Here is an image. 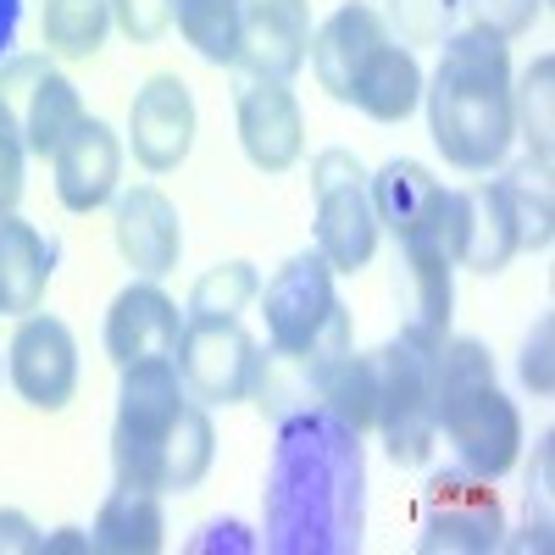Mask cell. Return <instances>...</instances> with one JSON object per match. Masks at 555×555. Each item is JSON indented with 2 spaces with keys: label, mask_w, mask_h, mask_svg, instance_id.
Returning <instances> with one entry per match:
<instances>
[{
  "label": "cell",
  "mask_w": 555,
  "mask_h": 555,
  "mask_svg": "<svg viewBox=\"0 0 555 555\" xmlns=\"http://www.w3.org/2000/svg\"><path fill=\"white\" fill-rule=\"evenodd\" d=\"M366 528V450L328 405L278 416L267 467V550L272 555H350Z\"/></svg>",
  "instance_id": "obj_1"
},
{
  "label": "cell",
  "mask_w": 555,
  "mask_h": 555,
  "mask_svg": "<svg viewBox=\"0 0 555 555\" xmlns=\"http://www.w3.org/2000/svg\"><path fill=\"white\" fill-rule=\"evenodd\" d=\"M117 423H112V467L117 483L156 489V494H190L211 473L217 434L211 416L190 400L183 373L172 356H151L117 366Z\"/></svg>",
  "instance_id": "obj_2"
},
{
  "label": "cell",
  "mask_w": 555,
  "mask_h": 555,
  "mask_svg": "<svg viewBox=\"0 0 555 555\" xmlns=\"http://www.w3.org/2000/svg\"><path fill=\"white\" fill-rule=\"evenodd\" d=\"M428 101V128L434 145L444 151L450 167L461 172H489L505 162L517 133V106H512V51L505 39L461 28L439 44V67L423 78Z\"/></svg>",
  "instance_id": "obj_3"
},
{
  "label": "cell",
  "mask_w": 555,
  "mask_h": 555,
  "mask_svg": "<svg viewBox=\"0 0 555 555\" xmlns=\"http://www.w3.org/2000/svg\"><path fill=\"white\" fill-rule=\"evenodd\" d=\"M434 416L455 461L478 478H505L522 450V416L494 384V356L478 339H444L434 350Z\"/></svg>",
  "instance_id": "obj_4"
},
{
  "label": "cell",
  "mask_w": 555,
  "mask_h": 555,
  "mask_svg": "<svg viewBox=\"0 0 555 555\" xmlns=\"http://www.w3.org/2000/svg\"><path fill=\"white\" fill-rule=\"evenodd\" d=\"M378 356V434L400 467H423L439 439L434 416V350L416 339H389Z\"/></svg>",
  "instance_id": "obj_5"
},
{
  "label": "cell",
  "mask_w": 555,
  "mask_h": 555,
  "mask_svg": "<svg viewBox=\"0 0 555 555\" xmlns=\"http://www.w3.org/2000/svg\"><path fill=\"white\" fill-rule=\"evenodd\" d=\"M311 190H317V256L334 272H361L384 234L373 190H366V167L350 151H322L311 162Z\"/></svg>",
  "instance_id": "obj_6"
},
{
  "label": "cell",
  "mask_w": 555,
  "mask_h": 555,
  "mask_svg": "<svg viewBox=\"0 0 555 555\" xmlns=\"http://www.w3.org/2000/svg\"><path fill=\"white\" fill-rule=\"evenodd\" d=\"M178 373H183V389L206 405H234V400H250V384H256V361H261V345L240 328V317H190L178 334Z\"/></svg>",
  "instance_id": "obj_7"
},
{
  "label": "cell",
  "mask_w": 555,
  "mask_h": 555,
  "mask_svg": "<svg viewBox=\"0 0 555 555\" xmlns=\"http://www.w3.org/2000/svg\"><path fill=\"white\" fill-rule=\"evenodd\" d=\"M505 517H500V494L494 478H478L467 467H450L428 478L423 489V550H450V555H483L500 550Z\"/></svg>",
  "instance_id": "obj_8"
},
{
  "label": "cell",
  "mask_w": 555,
  "mask_h": 555,
  "mask_svg": "<svg viewBox=\"0 0 555 555\" xmlns=\"http://www.w3.org/2000/svg\"><path fill=\"white\" fill-rule=\"evenodd\" d=\"M0 101H7L23 122V145L28 156L39 162H51L62 151V139L89 117L83 101H78V89L73 78H62L44 56H17L7 62V73H0Z\"/></svg>",
  "instance_id": "obj_9"
},
{
  "label": "cell",
  "mask_w": 555,
  "mask_h": 555,
  "mask_svg": "<svg viewBox=\"0 0 555 555\" xmlns=\"http://www.w3.org/2000/svg\"><path fill=\"white\" fill-rule=\"evenodd\" d=\"M444 245H450L455 267H473V272H505L512 256H522L512 195H505L500 178L450 195V206H444Z\"/></svg>",
  "instance_id": "obj_10"
},
{
  "label": "cell",
  "mask_w": 555,
  "mask_h": 555,
  "mask_svg": "<svg viewBox=\"0 0 555 555\" xmlns=\"http://www.w3.org/2000/svg\"><path fill=\"white\" fill-rule=\"evenodd\" d=\"M12 389L34 411H62L78 389V345L62 317L28 311L12 334Z\"/></svg>",
  "instance_id": "obj_11"
},
{
  "label": "cell",
  "mask_w": 555,
  "mask_h": 555,
  "mask_svg": "<svg viewBox=\"0 0 555 555\" xmlns=\"http://www.w3.org/2000/svg\"><path fill=\"white\" fill-rule=\"evenodd\" d=\"M195 95L178 73H156L128 106V145L145 172H172L195 145Z\"/></svg>",
  "instance_id": "obj_12"
},
{
  "label": "cell",
  "mask_w": 555,
  "mask_h": 555,
  "mask_svg": "<svg viewBox=\"0 0 555 555\" xmlns=\"http://www.w3.org/2000/svg\"><path fill=\"white\" fill-rule=\"evenodd\" d=\"M311 56L306 0H240V62L250 78L289 83Z\"/></svg>",
  "instance_id": "obj_13"
},
{
  "label": "cell",
  "mask_w": 555,
  "mask_h": 555,
  "mask_svg": "<svg viewBox=\"0 0 555 555\" xmlns=\"http://www.w3.org/2000/svg\"><path fill=\"white\" fill-rule=\"evenodd\" d=\"M240 145L250 167L261 172H289L306 151V117L289 83L278 78H245L240 83Z\"/></svg>",
  "instance_id": "obj_14"
},
{
  "label": "cell",
  "mask_w": 555,
  "mask_h": 555,
  "mask_svg": "<svg viewBox=\"0 0 555 555\" xmlns=\"http://www.w3.org/2000/svg\"><path fill=\"white\" fill-rule=\"evenodd\" d=\"M51 167H56V195L67 211H101L117 195V178H122V139L101 117H83L62 139Z\"/></svg>",
  "instance_id": "obj_15"
},
{
  "label": "cell",
  "mask_w": 555,
  "mask_h": 555,
  "mask_svg": "<svg viewBox=\"0 0 555 555\" xmlns=\"http://www.w3.org/2000/svg\"><path fill=\"white\" fill-rule=\"evenodd\" d=\"M405 278H411L405 339L439 350L450 339V306H455V261L444 245V217L434 228H423L416 240H405Z\"/></svg>",
  "instance_id": "obj_16"
},
{
  "label": "cell",
  "mask_w": 555,
  "mask_h": 555,
  "mask_svg": "<svg viewBox=\"0 0 555 555\" xmlns=\"http://www.w3.org/2000/svg\"><path fill=\"white\" fill-rule=\"evenodd\" d=\"M384 39H389V23H384L373 7L350 0V7H339L328 23L311 34V56H306V62H311L317 83L328 89L334 101L350 106V89H356L361 67L378 56V44H384Z\"/></svg>",
  "instance_id": "obj_17"
},
{
  "label": "cell",
  "mask_w": 555,
  "mask_h": 555,
  "mask_svg": "<svg viewBox=\"0 0 555 555\" xmlns=\"http://www.w3.org/2000/svg\"><path fill=\"white\" fill-rule=\"evenodd\" d=\"M112 234H117L122 261H128L139 278H162V272H172L178 256H183L178 206H172L162 190H151V183H139V190H128V195L117 201Z\"/></svg>",
  "instance_id": "obj_18"
},
{
  "label": "cell",
  "mask_w": 555,
  "mask_h": 555,
  "mask_svg": "<svg viewBox=\"0 0 555 555\" xmlns=\"http://www.w3.org/2000/svg\"><path fill=\"white\" fill-rule=\"evenodd\" d=\"M183 334V317L178 306L151 284H128L112 311H106V356L112 366H133V361H151V356H172Z\"/></svg>",
  "instance_id": "obj_19"
},
{
  "label": "cell",
  "mask_w": 555,
  "mask_h": 555,
  "mask_svg": "<svg viewBox=\"0 0 555 555\" xmlns=\"http://www.w3.org/2000/svg\"><path fill=\"white\" fill-rule=\"evenodd\" d=\"M366 190H373V211H378V228L405 245L416 240L423 228H434L450 206V190L423 167V162H384L373 178H366Z\"/></svg>",
  "instance_id": "obj_20"
},
{
  "label": "cell",
  "mask_w": 555,
  "mask_h": 555,
  "mask_svg": "<svg viewBox=\"0 0 555 555\" xmlns=\"http://www.w3.org/2000/svg\"><path fill=\"white\" fill-rule=\"evenodd\" d=\"M167 544V517H162V494L156 489H133L117 483L89 528V550L101 555H156Z\"/></svg>",
  "instance_id": "obj_21"
},
{
  "label": "cell",
  "mask_w": 555,
  "mask_h": 555,
  "mask_svg": "<svg viewBox=\"0 0 555 555\" xmlns=\"http://www.w3.org/2000/svg\"><path fill=\"white\" fill-rule=\"evenodd\" d=\"M51 289V245L17 211L0 217V317H28Z\"/></svg>",
  "instance_id": "obj_22"
},
{
  "label": "cell",
  "mask_w": 555,
  "mask_h": 555,
  "mask_svg": "<svg viewBox=\"0 0 555 555\" xmlns=\"http://www.w3.org/2000/svg\"><path fill=\"white\" fill-rule=\"evenodd\" d=\"M350 106H361L373 122H405L423 106V67H416L411 44H395V39L378 44V56L361 67L350 89Z\"/></svg>",
  "instance_id": "obj_23"
},
{
  "label": "cell",
  "mask_w": 555,
  "mask_h": 555,
  "mask_svg": "<svg viewBox=\"0 0 555 555\" xmlns=\"http://www.w3.org/2000/svg\"><path fill=\"white\" fill-rule=\"evenodd\" d=\"M317 405H328L339 423H350L356 434H378V356L350 345L345 356L322 361Z\"/></svg>",
  "instance_id": "obj_24"
},
{
  "label": "cell",
  "mask_w": 555,
  "mask_h": 555,
  "mask_svg": "<svg viewBox=\"0 0 555 555\" xmlns=\"http://www.w3.org/2000/svg\"><path fill=\"white\" fill-rule=\"evenodd\" d=\"M172 23L201 62L211 67L240 62V0H178Z\"/></svg>",
  "instance_id": "obj_25"
},
{
  "label": "cell",
  "mask_w": 555,
  "mask_h": 555,
  "mask_svg": "<svg viewBox=\"0 0 555 555\" xmlns=\"http://www.w3.org/2000/svg\"><path fill=\"white\" fill-rule=\"evenodd\" d=\"M106 34H112V0H51L44 7V44L62 62L101 56Z\"/></svg>",
  "instance_id": "obj_26"
},
{
  "label": "cell",
  "mask_w": 555,
  "mask_h": 555,
  "mask_svg": "<svg viewBox=\"0 0 555 555\" xmlns=\"http://www.w3.org/2000/svg\"><path fill=\"white\" fill-rule=\"evenodd\" d=\"M512 106H517V128L533 145V167L550 172V139H555V62L539 56L522 83H512Z\"/></svg>",
  "instance_id": "obj_27"
},
{
  "label": "cell",
  "mask_w": 555,
  "mask_h": 555,
  "mask_svg": "<svg viewBox=\"0 0 555 555\" xmlns=\"http://www.w3.org/2000/svg\"><path fill=\"white\" fill-rule=\"evenodd\" d=\"M256 295H261V272L250 261H217L195 278L190 317H240Z\"/></svg>",
  "instance_id": "obj_28"
},
{
  "label": "cell",
  "mask_w": 555,
  "mask_h": 555,
  "mask_svg": "<svg viewBox=\"0 0 555 555\" xmlns=\"http://www.w3.org/2000/svg\"><path fill=\"white\" fill-rule=\"evenodd\" d=\"M544 178H550V172H539L533 162H528L522 172H512V178H500V183H505V195H512V217H517V240H522V250H544L550 234H555V206H550Z\"/></svg>",
  "instance_id": "obj_29"
},
{
  "label": "cell",
  "mask_w": 555,
  "mask_h": 555,
  "mask_svg": "<svg viewBox=\"0 0 555 555\" xmlns=\"http://www.w3.org/2000/svg\"><path fill=\"white\" fill-rule=\"evenodd\" d=\"M461 0H389V23L400 28V44H444Z\"/></svg>",
  "instance_id": "obj_30"
},
{
  "label": "cell",
  "mask_w": 555,
  "mask_h": 555,
  "mask_svg": "<svg viewBox=\"0 0 555 555\" xmlns=\"http://www.w3.org/2000/svg\"><path fill=\"white\" fill-rule=\"evenodd\" d=\"M461 12L478 34H494V39H517L533 28V17L544 12V0H461Z\"/></svg>",
  "instance_id": "obj_31"
},
{
  "label": "cell",
  "mask_w": 555,
  "mask_h": 555,
  "mask_svg": "<svg viewBox=\"0 0 555 555\" xmlns=\"http://www.w3.org/2000/svg\"><path fill=\"white\" fill-rule=\"evenodd\" d=\"M23 162H28L23 122L7 101H0V217H12L17 201H23Z\"/></svg>",
  "instance_id": "obj_32"
},
{
  "label": "cell",
  "mask_w": 555,
  "mask_h": 555,
  "mask_svg": "<svg viewBox=\"0 0 555 555\" xmlns=\"http://www.w3.org/2000/svg\"><path fill=\"white\" fill-rule=\"evenodd\" d=\"M178 0H112V23L133 39V44H156L172 28Z\"/></svg>",
  "instance_id": "obj_33"
},
{
  "label": "cell",
  "mask_w": 555,
  "mask_h": 555,
  "mask_svg": "<svg viewBox=\"0 0 555 555\" xmlns=\"http://www.w3.org/2000/svg\"><path fill=\"white\" fill-rule=\"evenodd\" d=\"M528 533H539V550L550 544V439L533 455V478H528Z\"/></svg>",
  "instance_id": "obj_34"
},
{
  "label": "cell",
  "mask_w": 555,
  "mask_h": 555,
  "mask_svg": "<svg viewBox=\"0 0 555 555\" xmlns=\"http://www.w3.org/2000/svg\"><path fill=\"white\" fill-rule=\"evenodd\" d=\"M550 339H555V328H550V317L533 328V339L522 345V384L533 389V395H550Z\"/></svg>",
  "instance_id": "obj_35"
},
{
  "label": "cell",
  "mask_w": 555,
  "mask_h": 555,
  "mask_svg": "<svg viewBox=\"0 0 555 555\" xmlns=\"http://www.w3.org/2000/svg\"><path fill=\"white\" fill-rule=\"evenodd\" d=\"M44 550V533L23 517V512H0V555H39Z\"/></svg>",
  "instance_id": "obj_36"
},
{
  "label": "cell",
  "mask_w": 555,
  "mask_h": 555,
  "mask_svg": "<svg viewBox=\"0 0 555 555\" xmlns=\"http://www.w3.org/2000/svg\"><path fill=\"white\" fill-rule=\"evenodd\" d=\"M17 17H23V0H0V56H7L12 39H17Z\"/></svg>",
  "instance_id": "obj_37"
},
{
  "label": "cell",
  "mask_w": 555,
  "mask_h": 555,
  "mask_svg": "<svg viewBox=\"0 0 555 555\" xmlns=\"http://www.w3.org/2000/svg\"><path fill=\"white\" fill-rule=\"evenodd\" d=\"M44 550H89V533H78V528H62V533H51V539H44Z\"/></svg>",
  "instance_id": "obj_38"
}]
</instances>
